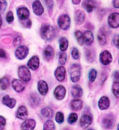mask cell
<instances>
[{"label":"cell","instance_id":"cell-1","mask_svg":"<svg viewBox=\"0 0 119 130\" xmlns=\"http://www.w3.org/2000/svg\"><path fill=\"white\" fill-rule=\"evenodd\" d=\"M41 37L47 41H52L55 37L56 31L54 27L49 24H44L40 29Z\"/></svg>","mask_w":119,"mask_h":130},{"label":"cell","instance_id":"cell-2","mask_svg":"<svg viewBox=\"0 0 119 130\" xmlns=\"http://www.w3.org/2000/svg\"><path fill=\"white\" fill-rule=\"evenodd\" d=\"M81 76V68L79 65L77 64H74L71 69L70 77L71 80L73 83L78 82Z\"/></svg>","mask_w":119,"mask_h":130},{"label":"cell","instance_id":"cell-3","mask_svg":"<svg viewBox=\"0 0 119 130\" xmlns=\"http://www.w3.org/2000/svg\"><path fill=\"white\" fill-rule=\"evenodd\" d=\"M19 77L23 81L27 82L31 80V73L28 68L25 66H21L18 69Z\"/></svg>","mask_w":119,"mask_h":130},{"label":"cell","instance_id":"cell-4","mask_svg":"<svg viewBox=\"0 0 119 130\" xmlns=\"http://www.w3.org/2000/svg\"><path fill=\"white\" fill-rule=\"evenodd\" d=\"M58 25L62 29L66 30L69 29L71 24V20L70 17L66 14L61 16L58 21Z\"/></svg>","mask_w":119,"mask_h":130},{"label":"cell","instance_id":"cell-5","mask_svg":"<svg viewBox=\"0 0 119 130\" xmlns=\"http://www.w3.org/2000/svg\"><path fill=\"white\" fill-rule=\"evenodd\" d=\"M100 62L104 66H107L112 61V57L110 53L108 51H104L102 52L99 56Z\"/></svg>","mask_w":119,"mask_h":130},{"label":"cell","instance_id":"cell-6","mask_svg":"<svg viewBox=\"0 0 119 130\" xmlns=\"http://www.w3.org/2000/svg\"><path fill=\"white\" fill-rule=\"evenodd\" d=\"M29 54V49L28 47L25 45L19 46L15 52V55L16 57L20 60H23L25 59Z\"/></svg>","mask_w":119,"mask_h":130},{"label":"cell","instance_id":"cell-7","mask_svg":"<svg viewBox=\"0 0 119 130\" xmlns=\"http://www.w3.org/2000/svg\"><path fill=\"white\" fill-rule=\"evenodd\" d=\"M66 89L63 85H59L57 86L54 91V95L58 100H63L66 94Z\"/></svg>","mask_w":119,"mask_h":130},{"label":"cell","instance_id":"cell-8","mask_svg":"<svg viewBox=\"0 0 119 130\" xmlns=\"http://www.w3.org/2000/svg\"><path fill=\"white\" fill-rule=\"evenodd\" d=\"M108 24L112 28H116L119 26V14L113 13L108 18Z\"/></svg>","mask_w":119,"mask_h":130},{"label":"cell","instance_id":"cell-9","mask_svg":"<svg viewBox=\"0 0 119 130\" xmlns=\"http://www.w3.org/2000/svg\"><path fill=\"white\" fill-rule=\"evenodd\" d=\"M66 69L63 66H60L58 67L54 73L55 77L56 80L59 82H62L64 81L66 77Z\"/></svg>","mask_w":119,"mask_h":130},{"label":"cell","instance_id":"cell-10","mask_svg":"<svg viewBox=\"0 0 119 130\" xmlns=\"http://www.w3.org/2000/svg\"><path fill=\"white\" fill-rule=\"evenodd\" d=\"M11 84L13 88L17 92L20 93L23 92L26 88V84L25 83L18 79L13 80Z\"/></svg>","mask_w":119,"mask_h":130},{"label":"cell","instance_id":"cell-11","mask_svg":"<svg viewBox=\"0 0 119 130\" xmlns=\"http://www.w3.org/2000/svg\"><path fill=\"white\" fill-rule=\"evenodd\" d=\"M39 66V59L36 56L31 57L27 63L28 67L33 71L36 70Z\"/></svg>","mask_w":119,"mask_h":130},{"label":"cell","instance_id":"cell-12","mask_svg":"<svg viewBox=\"0 0 119 130\" xmlns=\"http://www.w3.org/2000/svg\"><path fill=\"white\" fill-rule=\"evenodd\" d=\"M32 9L33 12L37 15H42L44 12V9L39 0H35L33 3Z\"/></svg>","mask_w":119,"mask_h":130},{"label":"cell","instance_id":"cell-13","mask_svg":"<svg viewBox=\"0 0 119 130\" xmlns=\"http://www.w3.org/2000/svg\"><path fill=\"white\" fill-rule=\"evenodd\" d=\"M35 126L36 121L33 119H29L22 123L21 128L24 130H32L35 128Z\"/></svg>","mask_w":119,"mask_h":130},{"label":"cell","instance_id":"cell-14","mask_svg":"<svg viewBox=\"0 0 119 130\" xmlns=\"http://www.w3.org/2000/svg\"><path fill=\"white\" fill-rule=\"evenodd\" d=\"M114 124V119L112 114H107L103 119L102 125L106 128H111Z\"/></svg>","mask_w":119,"mask_h":130},{"label":"cell","instance_id":"cell-15","mask_svg":"<svg viewBox=\"0 0 119 130\" xmlns=\"http://www.w3.org/2000/svg\"><path fill=\"white\" fill-rule=\"evenodd\" d=\"M17 15L21 21L26 20L29 17V10L26 7L19 8L17 10Z\"/></svg>","mask_w":119,"mask_h":130},{"label":"cell","instance_id":"cell-16","mask_svg":"<svg viewBox=\"0 0 119 130\" xmlns=\"http://www.w3.org/2000/svg\"><path fill=\"white\" fill-rule=\"evenodd\" d=\"M37 89L39 93L41 95H46L49 90V87L47 83L43 80H40L37 84Z\"/></svg>","mask_w":119,"mask_h":130},{"label":"cell","instance_id":"cell-17","mask_svg":"<svg viewBox=\"0 0 119 130\" xmlns=\"http://www.w3.org/2000/svg\"><path fill=\"white\" fill-rule=\"evenodd\" d=\"M110 106V101L109 98L107 96H102L98 102V107L101 110L107 109Z\"/></svg>","mask_w":119,"mask_h":130},{"label":"cell","instance_id":"cell-18","mask_svg":"<svg viewBox=\"0 0 119 130\" xmlns=\"http://www.w3.org/2000/svg\"><path fill=\"white\" fill-rule=\"evenodd\" d=\"M71 92L72 96L76 99H78L81 97L83 93L82 88L78 84L74 85L72 87Z\"/></svg>","mask_w":119,"mask_h":130},{"label":"cell","instance_id":"cell-19","mask_svg":"<svg viewBox=\"0 0 119 130\" xmlns=\"http://www.w3.org/2000/svg\"><path fill=\"white\" fill-rule=\"evenodd\" d=\"M2 103L6 106L9 108L12 109L15 107L17 101L14 99L10 98L9 95H6L3 98Z\"/></svg>","mask_w":119,"mask_h":130},{"label":"cell","instance_id":"cell-20","mask_svg":"<svg viewBox=\"0 0 119 130\" xmlns=\"http://www.w3.org/2000/svg\"><path fill=\"white\" fill-rule=\"evenodd\" d=\"M83 39L84 43L86 45H90L94 41V35L90 31H86L83 34Z\"/></svg>","mask_w":119,"mask_h":130},{"label":"cell","instance_id":"cell-21","mask_svg":"<svg viewBox=\"0 0 119 130\" xmlns=\"http://www.w3.org/2000/svg\"><path fill=\"white\" fill-rule=\"evenodd\" d=\"M82 6L87 12L90 13L96 8V3L94 0H84Z\"/></svg>","mask_w":119,"mask_h":130},{"label":"cell","instance_id":"cell-22","mask_svg":"<svg viewBox=\"0 0 119 130\" xmlns=\"http://www.w3.org/2000/svg\"><path fill=\"white\" fill-rule=\"evenodd\" d=\"M28 115V110L25 106H20L18 108L17 113V118L22 120H25L27 118Z\"/></svg>","mask_w":119,"mask_h":130},{"label":"cell","instance_id":"cell-23","mask_svg":"<svg viewBox=\"0 0 119 130\" xmlns=\"http://www.w3.org/2000/svg\"><path fill=\"white\" fill-rule=\"evenodd\" d=\"M92 122V117L88 115H83L80 119V123L81 127L83 128H86L88 127Z\"/></svg>","mask_w":119,"mask_h":130},{"label":"cell","instance_id":"cell-24","mask_svg":"<svg viewBox=\"0 0 119 130\" xmlns=\"http://www.w3.org/2000/svg\"><path fill=\"white\" fill-rule=\"evenodd\" d=\"M54 55V52L53 47L51 46H47L43 51V56L44 59L48 61H50L51 60Z\"/></svg>","mask_w":119,"mask_h":130},{"label":"cell","instance_id":"cell-25","mask_svg":"<svg viewBox=\"0 0 119 130\" xmlns=\"http://www.w3.org/2000/svg\"><path fill=\"white\" fill-rule=\"evenodd\" d=\"M85 15L84 13L80 10H78L76 12L75 20L77 25H81L84 21Z\"/></svg>","mask_w":119,"mask_h":130},{"label":"cell","instance_id":"cell-26","mask_svg":"<svg viewBox=\"0 0 119 130\" xmlns=\"http://www.w3.org/2000/svg\"><path fill=\"white\" fill-rule=\"evenodd\" d=\"M40 97L37 93H33L30 97V104L31 106L34 108L37 107L40 103Z\"/></svg>","mask_w":119,"mask_h":130},{"label":"cell","instance_id":"cell-27","mask_svg":"<svg viewBox=\"0 0 119 130\" xmlns=\"http://www.w3.org/2000/svg\"><path fill=\"white\" fill-rule=\"evenodd\" d=\"M59 48L60 50L63 51L65 52L66 51L69 45V41L67 38L65 37H62L59 40Z\"/></svg>","mask_w":119,"mask_h":130},{"label":"cell","instance_id":"cell-28","mask_svg":"<svg viewBox=\"0 0 119 130\" xmlns=\"http://www.w3.org/2000/svg\"><path fill=\"white\" fill-rule=\"evenodd\" d=\"M41 114L45 118H51L53 116V111L50 107H45L41 109Z\"/></svg>","mask_w":119,"mask_h":130},{"label":"cell","instance_id":"cell-29","mask_svg":"<svg viewBox=\"0 0 119 130\" xmlns=\"http://www.w3.org/2000/svg\"><path fill=\"white\" fill-rule=\"evenodd\" d=\"M71 106L73 110H78L82 108L83 103L80 100L75 99L71 102Z\"/></svg>","mask_w":119,"mask_h":130},{"label":"cell","instance_id":"cell-30","mask_svg":"<svg viewBox=\"0 0 119 130\" xmlns=\"http://www.w3.org/2000/svg\"><path fill=\"white\" fill-rule=\"evenodd\" d=\"M85 57L88 62H92L95 59V53L91 49L85 51Z\"/></svg>","mask_w":119,"mask_h":130},{"label":"cell","instance_id":"cell-31","mask_svg":"<svg viewBox=\"0 0 119 130\" xmlns=\"http://www.w3.org/2000/svg\"><path fill=\"white\" fill-rule=\"evenodd\" d=\"M98 40L101 45H104L106 43V37L104 33L100 31L98 34Z\"/></svg>","mask_w":119,"mask_h":130},{"label":"cell","instance_id":"cell-32","mask_svg":"<svg viewBox=\"0 0 119 130\" xmlns=\"http://www.w3.org/2000/svg\"><path fill=\"white\" fill-rule=\"evenodd\" d=\"M112 90L113 94L117 98L119 97V83L118 81L114 82L112 86Z\"/></svg>","mask_w":119,"mask_h":130},{"label":"cell","instance_id":"cell-33","mask_svg":"<svg viewBox=\"0 0 119 130\" xmlns=\"http://www.w3.org/2000/svg\"><path fill=\"white\" fill-rule=\"evenodd\" d=\"M9 85V80L7 78H3L0 79V86L2 90H6Z\"/></svg>","mask_w":119,"mask_h":130},{"label":"cell","instance_id":"cell-34","mask_svg":"<svg viewBox=\"0 0 119 130\" xmlns=\"http://www.w3.org/2000/svg\"><path fill=\"white\" fill-rule=\"evenodd\" d=\"M67 54L64 52H62L59 54L58 57L59 63L61 65H65L67 62Z\"/></svg>","mask_w":119,"mask_h":130},{"label":"cell","instance_id":"cell-35","mask_svg":"<svg viewBox=\"0 0 119 130\" xmlns=\"http://www.w3.org/2000/svg\"><path fill=\"white\" fill-rule=\"evenodd\" d=\"M75 36L77 39V41L79 44L82 46L84 44L83 39V34L80 31H77L75 32Z\"/></svg>","mask_w":119,"mask_h":130},{"label":"cell","instance_id":"cell-36","mask_svg":"<svg viewBox=\"0 0 119 130\" xmlns=\"http://www.w3.org/2000/svg\"><path fill=\"white\" fill-rule=\"evenodd\" d=\"M55 125L53 121L51 120L47 121L43 125V129L48 130V129H55Z\"/></svg>","mask_w":119,"mask_h":130},{"label":"cell","instance_id":"cell-37","mask_svg":"<svg viewBox=\"0 0 119 130\" xmlns=\"http://www.w3.org/2000/svg\"><path fill=\"white\" fill-rule=\"evenodd\" d=\"M97 75V72L95 69H92V70H91L88 74V79L91 82H94L96 79Z\"/></svg>","mask_w":119,"mask_h":130},{"label":"cell","instance_id":"cell-38","mask_svg":"<svg viewBox=\"0 0 119 130\" xmlns=\"http://www.w3.org/2000/svg\"><path fill=\"white\" fill-rule=\"evenodd\" d=\"M55 120L56 121L59 123L61 124L64 122V115L61 112H58L56 114L55 116Z\"/></svg>","mask_w":119,"mask_h":130},{"label":"cell","instance_id":"cell-39","mask_svg":"<svg viewBox=\"0 0 119 130\" xmlns=\"http://www.w3.org/2000/svg\"><path fill=\"white\" fill-rule=\"evenodd\" d=\"M78 119V115L75 113H72L68 117V122L70 124H73L76 122Z\"/></svg>","mask_w":119,"mask_h":130},{"label":"cell","instance_id":"cell-40","mask_svg":"<svg viewBox=\"0 0 119 130\" xmlns=\"http://www.w3.org/2000/svg\"><path fill=\"white\" fill-rule=\"evenodd\" d=\"M7 7V3L6 0H0V12H4Z\"/></svg>","mask_w":119,"mask_h":130},{"label":"cell","instance_id":"cell-41","mask_svg":"<svg viewBox=\"0 0 119 130\" xmlns=\"http://www.w3.org/2000/svg\"><path fill=\"white\" fill-rule=\"evenodd\" d=\"M71 55L74 59L77 60L79 58V52L76 47H73L72 48V52H71Z\"/></svg>","mask_w":119,"mask_h":130},{"label":"cell","instance_id":"cell-42","mask_svg":"<svg viewBox=\"0 0 119 130\" xmlns=\"http://www.w3.org/2000/svg\"><path fill=\"white\" fill-rule=\"evenodd\" d=\"M13 20H14V17H13V14L12 12H11V11L8 12L6 15L7 22L8 23L10 24L13 22Z\"/></svg>","mask_w":119,"mask_h":130},{"label":"cell","instance_id":"cell-43","mask_svg":"<svg viewBox=\"0 0 119 130\" xmlns=\"http://www.w3.org/2000/svg\"><path fill=\"white\" fill-rule=\"evenodd\" d=\"M21 22H22V24L25 27H26V28H31V25H32V23H31V21L30 19H27L26 20L21 21Z\"/></svg>","mask_w":119,"mask_h":130},{"label":"cell","instance_id":"cell-44","mask_svg":"<svg viewBox=\"0 0 119 130\" xmlns=\"http://www.w3.org/2000/svg\"><path fill=\"white\" fill-rule=\"evenodd\" d=\"M6 124V120L5 118L0 115V129H4Z\"/></svg>","mask_w":119,"mask_h":130},{"label":"cell","instance_id":"cell-45","mask_svg":"<svg viewBox=\"0 0 119 130\" xmlns=\"http://www.w3.org/2000/svg\"><path fill=\"white\" fill-rule=\"evenodd\" d=\"M113 42L114 45L118 48L119 47V36L118 34L115 35L113 38Z\"/></svg>","mask_w":119,"mask_h":130},{"label":"cell","instance_id":"cell-46","mask_svg":"<svg viewBox=\"0 0 119 130\" xmlns=\"http://www.w3.org/2000/svg\"><path fill=\"white\" fill-rule=\"evenodd\" d=\"M21 38L20 36H17L16 37L13 42V44L14 46H17V45H19L21 43Z\"/></svg>","mask_w":119,"mask_h":130},{"label":"cell","instance_id":"cell-47","mask_svg":"<svg viewBox=\"0 0 119 130\" xmlns=\"http://www.w3.org/2000/svg\"><path fill=\"white\" fill-rule=\"evenodd\" d=\"M46 4L49 9H52L53 7V1L52 0H45Z\"/></svg>","mask_w":119,"mask_h":130},{"label":"cell","instance_id":"cell-48","mask_svg":"<svg viewBox=\"0 0 119 130\" xmlns=\"http://www.w3.org/2000/svg\"><path fill=\"white\" fill-rule=\"evenodd\" d=\"M112 4L114 8L117 9L119 8V0H113Z\"/></svg>","mask_w":119,"mask_h":130},{"label":"cell","instance_id":"cell-49","mask_svg":"<svg viewBox=\"0 0 119 130\" xmlns=\"http://www.w3.org/2000/svg\"><path fill=\"white\" fill-rule=\"evenodd\" d=\"M6 56V53L2 48H0V58H5Z\"/></svg>","mask_w":119,"mask_h":130},{"label":"cell","instance_id":"cell-50","mask_svg":"<svg viewBox=\"0 0 119 130\" xmlns=\"http://www.w3.org/2000/svg\"><path fill=\"white\" fill-rule=\"evenodd\" d=\"M2 25V19L1 14H0V28H1Z\"/></svg>","mask_w":119,"mask_h":130}]
</instances>
